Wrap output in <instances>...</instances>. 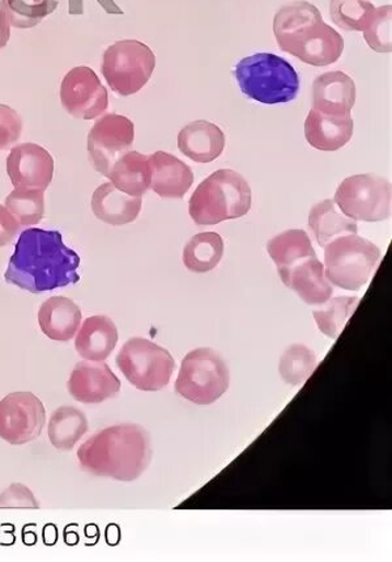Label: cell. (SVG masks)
I'll use <instances>...</instances> for the list:
<instances>
[{"mask_svg": "<svg viewBox=\"0 0 392 562\" xmlns=\"http://www.w3.org/2000/svg\"><path fill=\"white\" fill-rule=\"evenodd\" d=\"M80 257L58 232L25 229L4 273L7 283L32 294H43L78 283Z\"/></svg>", "mask_w": 392, "mask_h": 562, "instance_id": "1", "label": "cell"}, {"mask_svg": "<svg viewBox=\"0 0 392 562\" xmlns=\"http://www.w3.org/2000/svg\"><path fill=\"white\" fill-rule=\"evenodd\" d=\"M78 459L81 470L93 476L131 483L151 464V437L138 424L114 425L81 445Z\"/></svg>", "mask_w": 392, "mask_h": 562, "instance_id": "2", "label": "cell"}, {"mask_svg": "<svg viewBox=\"0 0 392 562\" xmlns=\"http://www.w3.org/2000/svg\"><path fill=\"white\" fill-rule=\"evenodd\" d=\"M274 33L280 49L303 64L333 65L344 50L341 33L324 23L321 11L305 0L289 3L277 11Z\"/></svg>", "mask_w": 392, "mask_h": 562, "instance_id": "3", "label": "cell"}, {"mask_svg": "<svg viewBox=\"0 0 392 562\" xmlns=\"http://www.w3.org/2000/svg\"><path fill=\"white\" fill-rule=\"evenodd\" d=\"M252 207V188L233 169H219L196 188L188 213L198 226L239 220Z\"/></svg>", "mask_w": 392, "mask_h": 562, "instance_id": "4", "label": "cell"}, {"mask_svg": "<svg viewBox=\"0 0 392 562\" xmlns=\"http://www.w3.org/2000/svg\"><path fill=\"white\" fill-rule=\"evenodd\" d=\"M234 76L241 91L262 104L289 103L300 91V78L295 67L272 53L243 58L237 64Z\"/></svg>", "mask_w": 392, "mask_h": 562, "instance_id": "5", "label": "cell"}, {"mask_svg": "<svg viewBox=\"0 0 392 562\" xmlns=\"http://www.w3.org/2000/svg\"><path fill=\"white\" fill-rule=\"evenodd\" d=\"M381 257L374 243L357 234L344 235L324 247V273L334 286L358 291L369 282Z\"/></svg>", "mask_w": 392, "mask_h": 562, "instance_id": "6", "label": "cell"}, {"mask_svg": "<svg viewBox=\"0 0 392 562\" xmlns=\"http://www.w3.org/2000/svg\"><path fill=\"white\" fill-rule=\"evenodd\" d=\"M231 383V374L218 351L199 348L182 361L175 391L186 401L198 405L218 402Z\"/></svg>", "mask_w": 392, "mask_h": 562, "instance_id": "7", "label": "cell"}, {"mask_svg": "<svg viewBox=\"0 0 392 562\" xmlns=\"http://www.w3.org/2000/svg\"><path fill=\"white\" fill-rule=\"evenodd\" d=\"M116 363L135 389L146 392L164 390L175 370L171 351L141 337L125 342Z\"/></svg>", "mask_w": 392, "mask_h": 562, "instance_id": "8", "label": "cell"}, {"mask_svg": "<svg viewBox=\"0 0 392 562\" xmlns=\"http://www.w3.org/2000/svg\"><path fill=\"white\" fill-rule=\"evenodd\" d=\"M157 57L150 46L138 40H122L107 47L101 71L112 90L131 97L151 79Z\"/></svg>", "mask_w": 392, "mask_h": 562, "instance_id": "9", "label": "cell"}, {"mask_svg": "<svg viewBox=\"0 0 392 562\" xmlns=\"http://www.w3.org/2000/svg\"><path fill=\"white\" fill-rule=\"evenodd\" d=\"M391 184L381 176L364 173L344 180L335 193V203L348 218L381 222L391 215Z\"/></svg>", "mask_w": 392, "mask_h": 562, "instance_id": "10", "label": "cell"}, {"mask_svg": "<svg viewBox=\"0 0 392 562\" xmlns=\"http://www.w3.org/2000/svg\"><path fill=\"white\" fill-rule=\"evenodd\" d=\"M135 128L131 120L109 113L97 120L88 134V154L96 171L109 179L116 161L131 151Z\"/></svg>", "mask_w": 392, "mask_h": 562, "instance_id": "11", "label": "cell"}, {"mask_svg": "<svg viewBox=\"0 0 392 562\" xmlns=\"http://www.w3.org/2000/svg\"><path fill=\"white\" fill-rule=\"evenodd\" d=\"M46 409L32 392H13L0 401V438L10 445H26L45 428Z\"/></svg>", "mask_w": 392, "mask_h": 562, "instance_id": "12", "label": "cell"}, {"mask_svg": "<svg viewBox=\"0 0 392 562\" xmlns=\"http://www.w3.org/2000/svg\"><path fill=\"white\" fill-rule=\"evenodd\" d=\"M60 103L78 120H94L109 106L106 88L90 67L79 66L66 74L60 85Z\"/></svg>", "mask_w": 392, "mask_h": 562, "instance_id": "13", "label": "cell"}, {"mask_svg": "<svg viewBox=\"0 0 392 562\" xmlns=\"http://www.w3.org/2000/svg\"><path fill=\"white\" fill-rule=\"evenodd\" d=\"M7 173L15 189H39L45 192L51 184L54 159L39 145H18L7 158Z\"/></svg>", "mask_w": 392, "mask_h": 562, "instance_id": "14", "label": "cell"}, {"mask_svg": "<svg viewBox=\"0 0 392 562\" xmlns=\"http://www.w3.org/2000/svg\"><path fill=\"white\" fill-rule=\"evenodd\" d=\"M67 389L79 403L99 404L119 394L120 381L104 361L84 360L73 368Z\"/></svg>", "mask_w": 392, "mask_h": 562, "instance_id": "15", "label": "cell"}, {"mask_svg": "<svg viewBox=\"0 0 392 562\" xmlns=\"http://www.w3.org/2000/svg\"><path fill=\"white\" fill-rule=\"evenodd\" d=\"M279 276L283 283L309 306H321L334 294L333 284L327 280L324 266L316 256L283 270Z\"/></svg>", "mask_w": 392, "mask_h": 562, "instance_id": "16", "label": "cell"}, {"mask_svg": "<svg viewBox=\"0 0 392 562\" xmlns=\"http://www.w3.org/2000/svg\"><path fill=\"white\" fill-rule=\"evenodd\" d=\"M356 103V85L342 71L322 74L313 83V110L330 116H350Z\"/></svg>", "mask_w": 392, "mask_h": 562, "instance_id": "17", "label": "cell"}, {"mask_svg": "<svg viewBox=\"0 0 392 562\" xmlns=\"http://www.w3.org/2000/svg\"><path fill=\"white\" fill-rule=\"evenodd\" d=\"M150 167V188L162 199H184L193 186L192 168L172 154L164 151L152 154Z\"/></svg>", "mask_w": 392, "mask_h": 562, "instance_id": "18", "label": "cell"}, {"mask_svg": "<svg viewBox=\"0 0 392 562\" xmlns=\"http://www.w3.org/2000/svg\"><path fill=\"white\" fill-rule=\"evenodd\" d=\"M226 147V135L218 125L198 120L186 125L178 134V148L195 162H211L218 159Z\"/></svg>", "mask_w": 392, "mask_h": 562, "instance_id": "19", "label": "cell"}, {"mask_svg": "<svg viewBox=\"0 0 392 562\" xmlns=\"http://www.w3.org/2000/svg\"><path fill=\"white\" fill-rule=\"evenodd\" d=\"M118 340V329L111 317L91 316L78 330L76 349L85 361H105L116 349Z\"/></svg>", "mask_w": 392, "mask_h": 562, "instance_id": "20", "label": "cell"}, {"mask_svg": "<svg viewBox=\"0 0 392 562\" xmlns=\"http://www.w3.org/2000/svg\"><path fill=\"white\" fill-rule=\"evenodd\" d=\"M81 316L83 315L76 302L65 296H51L39 307L38 324L50 340L67 342L76 337Z\"/></svg>", "mask_w": 392, "mask_h": 562, "instance_id": "21", "label": "cell"}, {"mask_svg": "<svg viewBox=\"0 0 392 562\" xmlns=\"http://www.w3.org/2000/svg\"><path fill=\"white\" fill-rule=\"evenodd\" d=\"M354 135L350 116H330L312 110L305 121V137L309 145L321 151H337L346 146Z\"/></svg>", "mask_w": 392, "mask_h": 562, "instance_id": "22", "label": "cell"}, {"mask_svg": "<svg viewBox=\"0 0 392 562\" xmlns=\"http://www.w3.org/2000/svg\"><path fill=\"white\" fill-rule=\"evenodd\" d=\"M143 201L141 198H131L113 186L105 182L93 193L92 210L100 221L111 226H125L138 218Z\"/></svg>", "mask_w": 392, "mask_h": 562, "instance_id": "23", "label": "cell"}, {"mask_svg": "<svg viewBox=\"0 0 392 562\" xmlns=\"http://www.w3.org/2000/svg\"><path fill=\"white\" fill-rule=\"evenodd\" d=\"M109 179L120 192L141 198L151 186L150 157L128 151L113 166Z\"/></svg>", "mask_w": 392, "mask_h": 562, "instance_id": "24", "label": "cell"}, {"mask_svg": "<svg viewBox=\"0 0 392 562\" xmlns=\"http://www.w3.org/2000/svg\"><path fill=\"white\" fill-rule=\"evenodd\" d=\"M309 228L322 248L341 236L357 234L356 221L339 212L333 200H324L310 210Z\"/></svg>", "mask_w": 392, "mask_h": 562, "instance_id": "25", "label": "cell"}, {"mask_svg": "<svg viewBox=\"0 0 392 562\" xmlns=\"http://www.w3.org/2000/svg\"><path fill=\"white\" fill-rule=\"evenodd\" d=\"M88 431V418L76 406L64 405L51 413L47 432L59 451H71Z\"/></svg>", "mask_w": 392, "mask_h": 562, "instance_id": "26", "label": "cell"}, {"mask_svg": "<svg viewBox=\"0 0 392 562\" xmlns=\"http://www.w3.org/2000/svg\"><path fill=\"white\" fill-rule=\"evenodd\" d=\"M267 250L277 267V272L316 256L312 240L303 229H288L275 236L268 241Z\"/></svg>", "mask_w": 392, "mask_h": 562, "instance_id": "27", "label": "cell"}, {"mask_svg": "<svg viewBox=\"0 0 392 562\" xmlns=\"http://www.w3.org/2000/svg\"><path fill=\"white\" fill-rule=\"evenodd\" d=\"M224 255V241L219 234L201 233L193 236L184 249L185 267L194 273L211 272Z\"/></svg>", "mask_w": 392, "mask_h": 562, "instance_id": "28", "label": "cell"}, {"mask_svg": "<svg viewBox=\"0 0 392 562\" xmlns=\"http://www.w3.org/2000/svg\"><path fill=\"white\" fill-rule=\"evenodd\" d=\"M360 303L357 296H337L321 304V308L314 311L313 316L318 328L330 338L339 337L344 327L354 315Z\"/></svg>", "mask_w": 392, "mask_h": 562, "instance_id": "29", "label": "cell"}, {"mask_svg": "<svg viewBox=\"0 0 392 562\" xmlns=\"http://www.w3.org/2000/svg\"><path fill=\"white\" fill-rule=\"evenodd\" d=\"M7 19L13 29L30 30L56 11L57 0H2Z\"/></svg>", "mask_w": 392, "mask_h": 562, "instance_id": "30", "label": "cell"}, {"mask_svg": "<svg viewBox=\"0 0 392 562\" xmlns=\"http://www.w3.org/2000/svg\"><path fill=\"white\" fill-rule=\"evenodd\" d=\"M5 207L15 216L20 226H35L44 218L45 198L39 189H15L5 199Z\"/></svg>", "mask_w": 392, "mask_h": 562, "instance_id": "31", "label": "cell"}, {"mask_svg": "<svg viewBox=\"0 0 392 562\" xmlns=\"http://www.w3.org/2000/svg\"><path fill=\"white\" fill-rule=\"evenodd\" d=\"M318 364L316 356L305 345H292L280 360V375L284 382L300 385L313 374Z\"/></svg>", "mask_w": 392, "mask_h": 562, "instance_id": "32", "label": "cell"}, {"mask_svg": "<svg viewBox=\"0 0 392 562\" xmlns=\"http://www.w3.org/2000/svg\"><path fill=\"white\" fill-rule=\"evenodd\" d=\"M376 7L370 0H331L330 15L344 31H362Z\"/></svg>", "mask_w": 392, "mask_h": 562, "instance_id": "33", "label": "cell"}, {"mask_svg": "<svg viewBox=\"0 0 392 562\" xmlns=\"http://www.w3.org/2000/svg\"><path fill=\"white\" fill-rule=\"evenodd\" d=\"M391 18L392 7L383 5L376 9L364 26V37L371 49L377 53H391Z\"/></svg>", "mask_w": 392, "mask_h": 562, "instance_id": "34", "label": "cell"}, {"mask_svg": "<svg viewBox=\"0 0 392 562\" xmlns=\"http://www.w3.org/2000/svg\"><path fill=\"white\" fill-rule=\"evenodd\" d=\"M0 509H39V503L28 486L13 483L0 493Z\"/></svg>", "mask_w": 392, "mask_h": 562, "instance_id": "35", "label": "cell"}, {"mask_svg": "<svg viewBox=\"0 0 392 562\" xmlns=\"http://www.w3.org/2000/svg\"><path fill=\"white\" fill-rule=\"evenodd\" d=\"M23 121L11 106L0 104V150H7L20 139Z\"/></svg>", "mask_w": 392, "mask_h": 562, "instance_id": "36", "label": "cell"}, {"mask_svg": "<svg viewBox=\"0 0 392 562\" xmlns=\"http://www.w3.org/2000/svg\"><path fill=\"white\" fill-rule=\"evenodd\" d=\"M20 223L15 216L10 213V210L0 205V247L9 246V244L20 233Z\"/></svg>", "mask_w": 392, "mask_h": 562, "instance_id": "37", "label": "cell"}, {"mask_svg": "<svg viewBox=\"0 0 392 562\" xmlns=\"http://www.w3.org/2000/svg\"><path fill=\"white\" fill-rule=\"evenodd\" d=\"M11 36V25L9 19H7L2 0H0V49L9 44Z\"/></svg>", "mask_w": 392, "mask_h": 562, "instance_id": "38", "label": "cell"}]
</instances>
